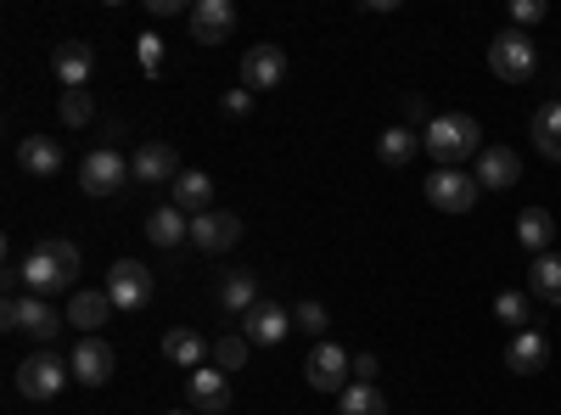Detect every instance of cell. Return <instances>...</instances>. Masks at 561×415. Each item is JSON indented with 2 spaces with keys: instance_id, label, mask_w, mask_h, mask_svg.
<instances>
[{
  "instance_id": "obj_1",
  "label": "cell",
  "mask_w": 561,
  "mask_h": 415,
  "mask_svg": "<svg viewBox=\"0 0 561 415\" xmlns=\"http://www.w3.org/2000/svg\"><path fill=\"white\" fill-rule=\"evenodd\" d=\"M18 281H23L34 298L79 292V247H73V242H39V247L18 264Z\"/></svg>"
},
{
  "instance_id": "obj_2",
  "label": "cell",
  "mask_w": 561,
  "mask_h": 415,
  "mask_svg": "<svg viewBox=\"0 0 561 415\" xmlns=\"http://www.w3.org/2000/svg\"><path fill=\"white\" fill-rule=\"evenodd\" d=\"M421 147L433 152L438 169H455L466 158H483V124L472 113H438L427 129H421Z\"/></svg>"
},
{
  "instance_id": "obj_3",
  "label": "cell",
  "mask_w": 561,
  "mask_h": 415,
  "mask_svg": "<svg viewBox=\"0 0 561 415\" xmlns=\"http://www.w3.org/2000/svg\"><path fill=\"white\" fill-rule=\"evenodd\" d=\"M0 326L23 332V337H34V343L45 348V343L68 326V309H51V303L34 298V292H28V298H7V309H0Z\"/></svg>"
},
{
  "instance_id": "obj_4",
  "label": "cell",
  "mask_w": 561,
  "mask_h": 415,
  "mask_svg": "<svg viewBox=\"0 0 561 415\" xmlns=\"http://www.w3.org/2000/svg\"><path fill=\"white\" fill-rule=\"evenodd\" d=\"M68 382H73V365H68L62 354H51V348H39V354L18 359V393H23V399H34V404L57 399Z\"/></svg>"
},
{
  "instance_id": "obj_5",
  "label": "cell",
  "mask_w": 561,
  "mask_h": 415,
  "mask_svg": "<svg viewBox=\"0 0 561 415\" xmlns=\"http://www.w3.org/2000/svg\"><path fill=\"white\" fill-rule=\"evenodd\" d=\"M489 68H494V79H505V84H528L534 68H539L534 39H528L523 28H500V34L489 39Z\"/></svg>"
},
{
  "instance_id": "obj_6",
  "label": "cell",
  "mask_w": 561,
  "mask_h": 415,
  "mask_svg": "<svg viewBox=\"0 0 561 415\" xmlns=\"http://www.w3.org/2000/svg\"><path fill=\"white\" fill-rule=\"evenodd\" d=\"M304 382H309L314 393H343V388L354 382V354L320 337V343L304 354Z\"/></svg>"
},
{
  "instance_id": "obj_7",
  "label": "cell",
  "mask_w": 561,
  "mask_h": 415,
  "mask_svg": "<svg viewBox=\"0 0 561 415\" xmlns=\"http://www.w3.org/2000/svg\"><path fill=\"white\" fill-rule=\"evenodd\" d=\"M102 292L113 298L118 314H135V309H147V303H152L158 281H152V269L140 264V258H118V264L107 269V287H102Z\"/></svg>"
},
{
  "instance_id": "obj_8",
  "label": "cell",
  "mask_w": 561,
  "mask_h": 415,
  "mask_svg": "<svg viewBox=\"0 0 561 415\" xmlns=\"http://www.w3.org/2000/svg\"><path fill=\"white\" fill-rule=\"evenodd\" d=\"M421 192H427V203H433L438 214H472V203H478V174H460V169H433Z\"/></svg>"
},
{
  "instance_id": "obj_9",
  "label": "cell",
  "mask_w": 561,
  "mask_h": 415,
  "mask_svg": "<svg viewBox=\"0 0 561 415\" xmlns=\"http://www.w3.org/2000/svg\"><path fill=\"white\" fill-rule=\"evenodd\" d=\"M287 332H293V309H280L275 298H259V303L242 314V337H248L253 348H280V343H287Z\"/></svg>"
},
{
  "instance_id": "obj_10",
  "label": "cell",
  "mask_w": 561,
  "mask_h": 415,
  "mask_svg": "<svg viewBox=\"0 0 561 415\" xmlns=\"http://www.w3.org/2000/svg\"><path fill=\"white\" fill-rule=\"evenodd\" d=\"M185 169H180V152L169 141H140L135 158H129V180H140V186H174Z\"/></svg>"
},
{
  "instance_id": "obj_11",
  "label": "cell",
  "mask_w": 561,
  "mask_h": 415,
  "mask_svg": "<svg viewBox=\"0 0 561 415\" xmlns=\"http://www.w3.org/2000/svg\"><path fill=\"white\" fill-rule=\"evenodd\" d=\"M68 365H73V382L79 388H107L113 371H118V354L102 337H79V348L68 354Z\"/></svg>"
},
{
  "instance_id": "obj_12",
  "label": "cell",
  "mask_w": 561,
  "mask_h": 415,
  "mask_svg": "<svg viewBox=\"0 0 561 415\" xmlns=\"http://www.w3.org/2000/svg\"><path fill=\"white\" fill-rule=\"evenodd\" d=\"M280 79H287V51L280 45H248L242 51V90H253V96H264V90H275Z\"/></svg>"
},
{
  "instance_id": "obj_13",
  "label": "cell",
  "mask_w": 561,
  "mask_h": 415,
  "mask_svg": "<svg viewBox=\"0 0 561 415\" xmlns=\"http://www.w3.org/2000/svg\"><path fill=\"white\" fill-rule=\"evenodd\" d=\"M124 174H129V163H124V152H113V147H96L84 163H79V186L90 192V197H113L118 186H124Z\"/></svg>"
},
{
  "instance_id": "obj_14",
  "label": "cell",
  "mask_w": 561,
  "mask_h": 415,
  "mask_svg": "<svg viewBox=\"0 0 561 415\" xmlns=\"http://www.w3.org/2000/svg\"><path fill=\"white\" fill-rule=\"evenodd\" d=\"M192 242H197L203 253H230V247L242 242V219L230 214V208H208V214L192 219Z\"/></svg>"
},
{
  "instance_id": "obj_15",
  "label": "cell",
  "mask_w": 561,
  "mask_h": 415,
  "mask_svg": "<svg viewBox=\"0 0 561 415\" xmlns=\"http://www.w3.org/2000/svg\"><path fill=\"white\" fill-rule=\"evenodd\" d=\"M185 399H192L197 415H225L230 404V377L219 371V365H203V371H192V388H185Z\"/></svg>"
},
{
  "instance_id": "obj_16",
  "label": "cell",
  "mask_w": 561,
  "mask_h": 415,
  "mask_svg": "<svg viewBox=\"0 0 561 415\" xmlns=\"http://www.w3.org/2000/svg\"><path fill=\"white\" fill-rule=\"evenodd\" d=\"M230 28H237V7H230V0H197L192 7V39L197 45H225Z\"/></svg>"
},
{
  "instance_id": "obj_17",
  "label": "cell",
  "mask_w": 561,
  "mask_h": 415,
  "mask_svg": "<svg viewBox=\"0 0 561 415\" xmlns=\"http://www.w3.org/2000/svg\"><path fill=\"white\" fill-rule=\"evenodd\" d=\"M51 68H57L62 90H84L90 73H96V51H90L84 39H68V45H57V51H51Z\"/></svg>"
},
{
  "instance_id": "obj_18",
  "label": "cell",
  "mask_w": 561,
  "mask_h": 415,
  "mask_svg": "<svg viewBox=\"0 0 561 415\" xmlns=\"http://www.w3.org/2000/svg\"><path fill=\"white\" fill-rule=\"evenodd\" d=\"M523 180V158L511 152V147H483V158H478V186H489V192H511Z\"/></svg>"
},
{
  "instance_id": "obj_19",
  "label": "cell",
  "mask_w": 561,
  "mask_h": 415,
  "mask_svg": "<svg viewBox=\"0 0 561 415\" xmlns=\"http://www.w3.org/2000/svg\"><path fill=\"white\" fill-rule=\"evenodd\" d=\"M18 163L34 180H51V174H62V147L51 141V135H23V141H18Z\"/></svg>"
},
{
  "instance_id": "obj_20",
  "label": "cell",
  "mask_w": 561,
  "mask_h": 415,
  "mask_svg": "<svg viewBox=\"0 0 561 415\" xmlns=\"http://www.w3.org/2000/svg\"><path fill=\"white\" fill-rule=\"evenodd\" d=\"M169 203H174L180 214H192V219L208 214V208H214V180H208L203 169H185L174 186H169Z\"/></svg>"
},
{
  "instance_id": "obj_21",
  "label": "cell",
  "mask_w": 561,
  "mask_h": 415,
  "mask_svg": "<svg viewBox=\"0 0 561 415\" xmlns=\"http://www.w3.org/2000/svg\"><path fill=\"white\" fill-rule=\"evenodd\" d=\"M113 314H118V309H113L107 292H73V303H68V326L84 332V337H96Z\"/></svg>"
},
{
  "instance_id": "obj_22",
  "label": "cell",
  "mask_w": 561,
  "mask_h": 415,
  "mask_svg": "<svg viewBox=\"0 0 561 415\" xmlns=\"http://www.w3.org/2000/svg\"><path fill=\"white\" fill-rule=\"evenodd\" d=\"M505 365H511L517 377H539L545 365H550V343H545V337L528 326V332H517V337H511V348H505Z\"/></svg>"
},
{
  "instance_id": "obj_23",
  "label": "cell",
  "mask_w": 561,
  "mask_h": 415,
  "mask_svg": "<svg viewBox=\"0 0 561 415\" xmlns=\"http://www.w3.org/2000/svg\"><path fill=\"white\" fill-rule=\"evenodd\" d=\"M214 298H219L225 314H248V309L259 303V275H253V269H225Z\"/></svg>"
},
{
  "instance_id": "obj_24",
  "label": "cell",
  "mask_w": 561,
  "mask_h": 415,
  "mask_svg": "<svg viewBox=\"0 0 561 415\" xmlns=\"http://www.w3.org/2000/svg\"><path fill=\"white\" fill-rule=\"evenodd\" d=\"M528 135H534V152H539L545 163H561V102H539Z\"/></svg>"
},
{
  "instance_id": "obj_25",
  "label": "cell",
  "mask_w": 561,
  "mask_h": 415,
  "mask_svg": "<svg viewBox=\"0 0 561 415\" xmlns=\"http://www.w3.org/2000/svg\"><path fill=\"white\" fill-rule=\"evenodd\" d=\"M147 242L163 247V253L180 247V242H192V219H185L174 203H169V208H152V214H147Z\"/></svg>"
},
{
  "instance_id": "obj_26",
  "label": "cell",
  "mask_w": 561,
  "mask_h": 415,
  "mask_svg": "<svg viewBox=\"0 0 561 415\" xmlns=\"http://www.w3.org/2000/svg\"><path fill=\"white\" fill-rule=\"evenodd\" d=\"M163 359H169V365H185V371H203V359H208L203 332H192V326H174V332L163 337Z\"/></svg>"
},
{
  "instance_id": "obj_27",
  "label": "cell",
  "mask_w": 561,
  "mask_h": 415,
  "mask_svg": "<svg viewBox=\"0 0 561 415\" xmlns=\"http://www.w3.org/2000/svg\"><path fill=\"white\" fill-rule=\"evenodd\" d=\"M528 292L550 309H561V253H539L528 264Z\"/></svg>"
},
{
  "instance_id": "obj_28",
  "label": "cell",
  "mask_w": 561,
  "mask_h": 415,
  "mask_svg": "<svg viewBox=\"0 0 561 415\" xmlns=\"http://www.w3.org/2000/svg\"><path fill=\"white\" fill-rule=\"evenodd\" d=\"M517 242L539 258V253H550V242H556V219L545 214V208H523L517 214Z\"/></svg>"
},
{
  "instance_id": "obj_29",
  "label": "cell",
  "mask_w": 561,
  "mask_h": 415,
  "mask_svg": "<svg viewBox=\"0 0 561 415\" xmlns=\"http://www.w3.org/2000/svg\"><path fill=\"white\" fill-rule=\"evenodd\" d=\"M415 152H421V135H415V129H404V124H393V129H382V135H377V158H382L388 169H404Z\"/></svg>"
},
{
  "instance_id": "obj_30",
  "label": "cell",
  "mask_w": 561,
  "mask_h": 415,
  "mask_svg": "<svg viewBox=\"0 0 561 415\" xmlns=\"http://www.w3.org/2000/svg\"><path fill=\"white\" fill-rule=\"evenodd\" d=\"M337 399H343V404H337L343 415H388V393H382L377 382H348Z\"/></svg>"
},
{
  "instance_id": "obj_31",
  "label": "cell",
  "mask_w": 561,
  "mask_h": 415,
  "mask_svg": "<svg viewBox=\"0 0 561 415\" xmlns=\"http://www.w3.org/2000/svg\"><path fill=\"white\" fill-rule=\"evenodd\" d=\"M494 314L505 320L511 332H528V320H534V314H528V292H500V298H494Z\"/></svg>"
},
{
  "instance_id": "obj_32",
  "label": "cell",
  "mask_w": 561,
  "mask_h": 415,
  "mask_svg": "<svg viewBox=\"0 0 561 415\" xmlns=\"http://www.w3.org/2000/svg\"><path fill=\"white\" fill-rule=\"evenodd\" d=\"M248 354H253V343H248V337H219V343H214V365H219L225 377H230V371H242Z\"/></svg>"
},
{
  "instance_id": "obj_33",
  "label": "cell",
  "mask_w": 561,
  "mask_h": 415,
  "mask_svg": "<svg viewBox=\"0 0 561 415\" xmlns=\"http://www.w3.org/2000/svg\"><path fill=\"white\" fill-rule=\"evenodd\" d=\"M57 113H62L68 129H84L90 118H96V107H90V90H62V107H57Z\"/></svg>"
},
{
  "instance_id": "obj_34",
  "label": "cell",
  "mask_w": 561,
  "mask_h": 415,
  "mask_svg": "<svg viewBox=\"0 0 561 415\" xmlns=\"http://www.w3.org/2000/svg\"><path fill=\"white\" fill-rule=\"evenodd\" d=\"M293 326H304L309 337H325L332 314H325V303H314V298H309V303H298V309H293Z\"/></svg>"
},
{
  "instance_id": "obj_35",
  "label": "cell",
  "mask_w": 561,
  "mask_h": 415,
  "mask_svg": "<svg viewBox=\"0 0 561 415\" xmlns=\"http://www.w3.org/2000/svg\"><path fill=\"white\" fill-rule=\"evenodd\" d=\"M135 57H140V73H152V79H158V73H163V39L147 28V34L135 39Z\"/></svg>"
},
{
  "instance_id": "obj_36",
  "label": "cell",
  "mask_w": 561,
  "mask_h": 415,
  "mask_svg": "<svg viewBox=\"0 0 561 415\" xmlns=\"http://www.w3.org/2000/svg\"><path fill=\"white\" fill-rule=\"evenodd\" d=\"M550 7H545V0H517V7H511V28H523L528 34V23H539Z\"/></svg>"
},
{
  "instance_id": "obj_37",
  "label": "cell",
  "mask_w": 561,
  "mask_h": 415,
  "mask_svg": "<svg viewBox=\"0 0 561 415\" xmlns=\"http://www.w3.org/2000/svg\"><path fill=\"white\" fill-rule=\"evenodd\" d=\"M382 377V359L377 354H354V382H377Z\"/></svg>"
},
{
  "instance_id": "obj_38",
  "label": "cell",
  "mask_w": 561,
  "mask_h": 415,
  "mask_svg": "<svg viewBox=\"0 0 561 415\" xmlns=\"http://www.w3.org/2000/svg\"><path fill=\"white\" fill-rule=\"evenodd\" d=\"M248 107H253V90H230V96H225V113L230 118H248Z\"/></svg>"
},
{
  "instance_id": "obj_39",
  "label": "cell",
  "mask_w": 561,
  "mask_h": 415,
  "mask_svg": "<svg viewBox=\"0 0 561 415\" xmlns=\"http://www.w3.org/2000/svg\"><path fill=\"white\" fill-rule=\"evenodd\" d=\"M147 12H152V18H174L180 0H147Z\"/></svg>"
},
{
  "instance_id": "obj_40",
  "label": "cell",
  "mask_w": 561,
  "mask_h": 415,
  "mask_svg": "<svg viewBox=\"0 0 561 415\" xmlns=\"http://www.w3.org/2000/svg\"><path fill=\"white\" fill-rule=\"evenodd\" d=\"M404 113H410V124H421V118H427V102L410 96V102H404ZM427 124H433V118H427Z\"/></svg>"
},
{
  "instance_id": "obj_41",
  "label": "cell",
  "mask_w": 561,
  "mask_h": 415,
  "mask_svg": "<svg viewBox=\"0 0 561 415\" xmlns=\"http://www.w3.org/2000/svg\"><path fill=\"white\" fill-rule=\"evenodd\" d=\"M169 415H197V410H169Z\"/></svg>"
}]
</instances>
